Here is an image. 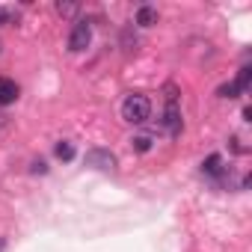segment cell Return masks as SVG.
Segmentation results:
<instances>
[{"label": "cell", "mask_w": 252, "mask_h": 252, "mask_svg": "<svg viewBox=\"0 0 252 252\" xmlns=\"http://www.w3.org/2000/svg\"><path fill=\"white\" fill-rule=\"evenodd\" d=\"M149 116H152V101H149L146 95L134 92V95H128V98L122 101V119H125V122L143 125V122H149Z\"/></svg>", "instance_id": "obj_1"}, {"label": "cell", "mask_w": 252, "mask_h": 252, "mask_svg": "<svg viewBox=\"0 0 252 252\" xmlns=\"http://www.w3.org/2000/svg\"><path fill=\"white\" fill-rule=\"evenodd\" d=\"M163 131L169 137H178L181 128H184V122H181V107H178V89L169 83L166 86V110H163Z\"/></svg>", "instance_id": "obj_2"}, {"label": "cell", "mask_w": 252, "mask_h": 252, "mask_svg": "<svg viewBox=\"0 0 252 252\" xmlns=\"http://www.w3.org/2000/svg\"><path fill=\"white\" fill-rule=\"evenodd\" d=\"M89 42H92V24L86 18H77L74 27H71V33H68V51L80 54V51L89 48Z\"/></svg>", "instance_id": "obj_3"}, {"label": "cell", "mask_w": 252, "mask_h": 252, "mask_svg": "<svg viewBox=\"0 0 252 252\" xmlns=\"http://www.w3.org/2000/svg\"><path fill=\"white\" fill-rule=\"evenodd\" d=\"M86 163L101 169V172H113L116 169V155L110 149H89L86 152Z\"/></svg>", "instance_id": "obj_4"}, {"label": "cell", "mask_w": 252, "mask_h": 252, "mask_svg": "<svg viewBox=\"0 0 252 252\" xmlns=\"http://www.w3.org/2000/svg\"><path fill=\"white\" fill-rule=\"evenodd\" d=\"M18 83L12 80V77H0V107H6V104H12V101H18Z\"/></svg>", "instance_id": "obj_5"}, {"label": "cell", "mask_w": 252, "mask_h": 252, "mask_svg": "<svg viewBox=\"0 0 252 252\" xmlns=\"http://www.w3.org/2000/svg\"><path fill=\"white\" fill-rule=\"evenodd\" d=\"M202 172H205V175H211V178H220V175L225 172V166H222V158H220V155H211V158L202 163Z\"/></svg>", "instance_id": "obj_6"}, {"label": "cell", "mask_w": 252, "mask_h": 252, "mask_svg": "<svg viewBox=\"0 0 252 252\" xmlns=\"http://www.w3.org/2000/svg\"><path fill=\"white\" fill-rule=\"evenodd\" d=\"M158 18H160V15H158L155 6H140V9H137V24H140V27H152V24H158Z\"/></svg>", "instance_id": "obj_7"}, {"label": "cell", "mask_w": 252, "mask_h": 252, "mask_svg": "<svg viewBox=\"0 0 252 252\" xmlns=\"http://www.w3.org/2000/svg\"><path fill=\"white\" fill-rule=\"evenodd\" d=\"M249 77H252V68H249V65H243V68L237 71V80H234L237 92H246V89H249Z\"/></svg>", "instance_id": "obj_8"}, {"label": "cell", "mask_w": 252, "mask_h": 252, "mask_svg": "<svg viewBox=\"0 0 252 252\" xmlns=\"http://www.w3.org/2000/svg\"><path fill=\"white\" fill-rule=\"evenodd\" d=\"M15 21H18V12H15V9L0 6V27H9V24H15Z\"/></svg>", "instance_id": "obj_9"}, {"label": "cell", "mask_w": 252, "mask_h": 252, "mask_svg": "<svg viewBox=\"0 0 252 252\" xmlns=\"http://www.w3.org/2000/svg\"><path fill=\"white\" fill-rule=\"evenodd\" d=\"M77 12H80L77 3H57V15H63V18H74Z\"/></svg>", "instance_id": "obj_10"}, {"label": "cell", "mask_w": 252, "mask_h": 252, "mask_svg": "<svg viewBox=\"0 0 252 252\" xmlns=\"http://www.w3.org/2000/svg\"><path fill=\"white\" fill-rule=\"evenodd\" d=\"M131 146H134V152L146 155V152L152 149V137H146V134H143V137H134V140H131Z\"/></svg>", "instance_id": "obj_11"}, {"label": "cell", "mask_w": 252, "mask_h": 252, "mask_svg": "<svg viewBox=\"0 0 252 252\" xmlns=\"http://www.w3.org/2000/svg\"><path fill=\"white\" fill-rule=\"evenodd\" d=\"M57 158H60V160H71V158H74V146H71V143H60V146H57Z\"/></svg>", "instance_id": "obj_12"}, {"label": "cell", "mask_w": 252, "mask_h": 252, "mask_svg": "<svg viewBox=\"0 0 252 252\" xmlns=\"http://www.w3.org/2000/svg\"><path fill=\"white\" fill-rule=\"evenodd\" d=\"M217 95H220V98H237L240 92H237V86H234V83H225V86H220V89H217Z\"/></svg>", "instance_id": "obj_13"}, {"label": "cell", "mask_w": 252, "mask_h": 252, "mask_svg": "<svg viewBox=\"0 0 252 252\" xmlns=\"http://www.w3.org/2000/svg\"><path fill=\"white\" fill-rule=\"evenodd\" d=\"M0 48H3V45H0Z\"/></svg>", "instance_id": "obj_14"}]
</instances>
